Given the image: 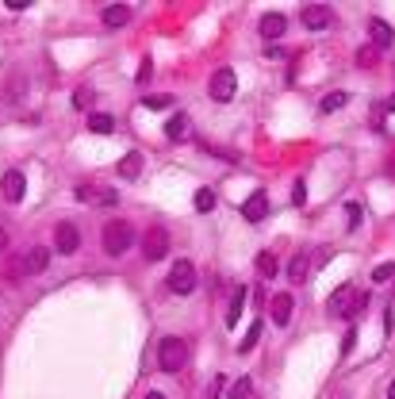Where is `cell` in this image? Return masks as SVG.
Returning a JSON list of instances; mask_svg holds the SVG:
<instances>
[{"instance_id": "44dd1931", "label": "cell", "mask_w": 395, "mask_h": 399, "mask_svg": "<svg viewBox=\"0 0 395 399\" xmlns=\"http://www.w3.org/2000/svg\"><path fill=\"white\" fill-rule=\"evenodd\" d=\"M119 173H123L127 181H135V177L142 173V154H127L123 162H119Z\"/></svg>"}, {"instance_id": "e0dca14e", "label": "cell", "mask_w": 395, "mask_h": 399, "mask_svg": "<svg viewBox=\"0 0 395 399\" xmlns=\"http://www.w3.org/2000/svg\"><path fill=\"white\" fill-rule=\"evenodd\" d=\"M188 116H184V112H177L173 119H169V123H165V135L173 138V142H184V138H188Z\"/></svg>"}, {"instance_id": "2e32d148", "label": "cell", "mask_w": 395, "mask_h": 399, "mask_svg": "<svg viewBox=\"0 0 395 399\" xmlns=\"http://www.w3.org/2000/svg\"><path fill=\"white\" fill-rule=\"evenodd\" d=\"M368 31H372V47H392V42H395L392 23H384V20H372V23H368Z\"/></svg>"}, {"instance_id": "d6a6232c", "label": "cell", "mask_w": 395, "mask_h": 399, "mask_svg": "<svg viewBox=\"0 0 395 399\" xmlns=\"http://www.w3.org/2000/svg\"><path fill=\"white\" fill-rule=\"evenodd\" d=\"M12 12H23V8H31V0H4Z\"/></svg>"}, {"instance_id": "ba28073f", "label": "cell", "mask_w": 395, "mask_h": 399, "mask_svg": "<svg viewBox=\"0 0 395 399\" xmlns=\"http://www.w3.org/2000/svg\"><path fill=\"white\" fill-rule=\"evenodd\" d=\"M0 188H4V200H8V204H20L23 192H27V177H23L20 169H8L4 181H0Z\"/></svg>"}, {"instance_id": "ac0fdd59", "label": "cell", "mask_w": 395, "mask_h": 399, "mask_svg": "<svg viewBox=\"0 0 395 399\" xmlns=\"http://www.w3.org/2000/svg\"><path fill=\"white\" fill-rule=\"evenodd\" d=\"M307 261H311V253H307V250H299L296 257L288 261V276H292V284H299L303 276H307Z\"/></svg>"}, {"instance_id": "7a4b0ae2", "label": "cell", "mask_w": 395, "mask_h": 399, "mask_svg": "<svg viewBox=\"0 0 395 399\" xmlns=\"http://www.w3.org/2000/svg\"><path fill=\"white\" fill-rule=\"evenodd\" d=\"M157 365H162V372H181L184 365H188V342L184 338H162V346H157Z\"/></svg>"}, {"instance_id": "1f68e13d", "label": "cell", "mask_w": 395, "mask_h": 399, "mask_svg": "<svg viewBox=\"0 0 395 399\" xmlns=\"http://www.w3.org/2000/svg\"><path fill=\"white\" fill-rule=\"evenodd\" d=\"M146 107H154V112H162V107H169V96H146Z\"/></svg>"}, {"instance_id": "9a60e30c", "label": "cell", "mask_w": 395, "mask_h": 399, "mask_svg": "<svg viewBox=\"0 0 395 399\" xmlns=\"http://www.w3.org/2000/svg\"><path fill=\"white\" fill-rule=\"evenodd\" d=\"M47 261H50V257H47V250H42V246H31V250L27 253H23V273H42V269H47Z\"/></svg>"}, {"instance_id": "6da1fadb", "label": "cell", "mask_w": 395, "mask_h": 399, "mask_svg": "<svg viewBox=\"0 0 395 399\" xmlns=\"http://www.w3.org/2000/svg\"><path fill=\"white\" fill-rule=\"evenodd\" d=\"M100 246H104L107 257H123L131 246H135V227L127 223V219H112L100 234Z\"/></svg>"}, {"instance_id": "e575fe53", "label": "cell", "mask_w": 395, "mask_h": 399, "mask_svg": "<svg viewBox=\"0 0 395 399\" xmlns=\"http://www.w3.org/2000/svg\"><path fill=\"white\" fill-rule=\"evenodd\" d=\"M384 112H395V96H392V100H387V104H384Z\"/></svg>"}, {"instance_id": "9c48e42d", "label": "cell", "mask_w": 395, "mask_h": 399, "mask_svg": "<svg viewBox=\"0 0 395 399\" xmlns=\"http://www.w3.org/2000/svg\"><path fill=\"white\" fill-rule=\"evenodd\" d=\"M292 311H296V300H292V292L272 296V322H277V326H288V322H292Z\"/></svg>"}, {"instance_id": "52a82bcc", "label": "cell", "mask_w": 395, "mask_h": 399, "mask_svg": "<svg viewBox=\"0 0 395 399\" xmlns=\"http://www.w3.org/2000/svg\"><path fill=\"white\" fill-rule=\"evenodd\" d=\"M54 250L58 253H77L81 250V231L73 223H58L54 231Z\"/></svg>"}, {"instance_id": "f1b7e54d", "label": "cell", "mask_w": 395, "mask_h": 399, "mask_svg": "<svg viewBox=\"0 0 395 399\" xmlns=\"http://www.w3.org/2000/svg\"><path fill=\"white\" fill-rule=\"evenodd\" d=\"M346 215H349V227H357L365 211H361V204H353V200H349V204H346Z\"/></svg>"}, {"instance_id": "8992f818", "label": "cell", "mask_w": 395, "mask_h": 399, "mask_svg": "<svg viewBox=\"0 0 395 399\" xmlns=\"http://www.w3.org/2000/svg\"><path fill=\"white\" fill-rule=\"evenodd\" d=\"M169 288H173L177 296H188L196 288V265L192 261H177L173 269H169Z\"/></svg>"}, {"instance_id": "836d02e7", "label": "cell", "mask_w": 395, "mask_h": 399, "mask_svg": "<svg viewBox=\"0 0 395 399\" xmlns=\"http://www.w3.org/2000/svg\"><path fill=\"white\" fill-rule=\"evenodd\" d=\"M353 342H357V334H353V331H349V334H346V338H342V353H349V350H353Z\"/></svg>"}, {"instance_id": "cb8c5ba5", "label": "cell", "mask_w": 395, "mask_h": 399, "mask_svg": "<svg viewBox=\"0 0 395 399\" xmlns=\"http://www.w3.org/2000/svg\"><path fill=\"white\" fill-rule=\"evenodd\" d=\"M257 338H261V319H257V322H253L250 331H246V338H242V342H238V350H242V353H250V350H253V346H257Z\"/></svg>"}, {"instance_id": "5bb4252c", "label": "cell", "mask_w": 395, "mask_h": 399, "mask_svg": "<svg viewBox=\"0 0 395 399\" xmlns=\"http://www.w3.org/2000/svg\"><path fill=\"white\" fill-rule=\"evenodd\" d=\"M100 20H104V27H127L131 23V4H107Z\"/></svg>"}, {"instance_id": "603a6c76", "label": "cell", "mask_w": 395, "mask_h": 399, "mask_svg": "<svg viewBox=\"0 0 395 399\" xmlns=\"http://www.w3.org/2000/svg\"><path fill=\"white\" fill-rule=\"evenodd\" d=\"M250 391H253L250 376H242V380H234V388L227 391V399H250Z\"/></svg>"}, {"instance_id": "83f0119b", "label": "cell", "mask_w": 395, "mask_h": 399, "mask_svg": "<svg viewBox=\"0 0 395 399\" xmlns=\"http://www.w3.org/2000/svg\"><path fill=\"white\" fill-rule=\"evenodd\" d=\"M357 62H361V69H372L376 66V47H365L361 54H357Z\"/></svg>"}, {"instance_id": "d590c367", "label": "cell", "mask_w": 395, "mask_h": 399, "mask_svg": "<svg viewBox=\"0 0 395 399\" xmlns=\"http://www.w3.org/2000/svg\"><path fill=\"white\" fill-rule=\"evenodd\" d=\"M146 399H165V396H162V391H150V396H146Z\"/></svg>"}, {"instance_id": "4dcf8cb0", "label": "cell", "mask_w": 395, "mask_h": 399, "mask_svg": "<svg viewBox=\"0 0 395 399\" xmlns=\"http://www.w3.org/2000/svg\"><path fill=\"white\" fill-rule=\"evenodd\" d=\"M88 104H92V92H88V88L73 92V107H88Z\"/></svg>"}, {"instance_id": "30bf717a", "label": "cell", "mask_w": 395, "mask_h": 399, "mask_svg": "<svg viewBox=\"0 0 395 399\" xmlns=\"http://www.w3.org/2000/svg\"><path fill=\"white\" fill-rule=\"evenodd\" d=\"M242 215H246L250 223H261V219L269 215V196H265V192H253L250 200L242 204Z\"/></svg>"}, {"instance_id": "4fadbf2b", "label": "cell", "mask_w": 395, "mask_h": 399, "mask_svg": "<svg viewBox=\"0 0 395 399\" xmlns=\"http://www.w3.org/2000/svg\"><path fill=\"white\" fill-rule=\"evenodd\" d=\"M77 200H85V204H116V192L112 188H97V185H81Z\"/></svg>"}, {"instance_id": "277c9868", "label": "cell", "mask_w": 395, "mask_h": 399, "mask_svg": "<svg viewBox=\"0 0 395 399\" xmlns=\"http://www.w3.org/2000/svg\"><path fill=\"white\" fill-rule=\"evenodd\" d=\"M142 253H146V261H162L169 253V231L165 227H150L142 234Z\"/></svg>"}, {"instance_id": "7402d4cb", "label": "cell", "mask_w": 395, "mask_h": 399, "mask_svg": "<svg viewBox=\"0 0 395 399\" xmlns=\"http://www.w3.org/2000/svg\"><path fill=\"white\" fill-rule=\"evenodd\" d=\"M253 265H257V273L265 276V281L277 273V257H272V253H257V261H253Z\"/></svg>"}, {"instance_id": "3957f363", "label": "cell", "mask_w": 395, "mask_h": 399, "mask_svg": "<svg viewBox=\"0 0 395 399\" xmlns=\"http://www.w3.org/2000/svg\"><path fill=\"white\" fill-rule=\"evenodd\" d=\"M365 303H368L365 292H353V284H342V288L327 300V311L330 315H357Z\"/></svg>"}, {"instance_id": "f546056e", "label": "cell", "mask_w": 395, "mask_h": 399, "mask_svg": "<svg viewBox=\"0 0 395 399\" xmlns=\"http://www.w3.org/2000/svg\"><path fill=\"white\" fill-rule=\"evenodd\" d=\"M303 200H307V185L296 181V185H292V204H303Z\"/></svg>"}, {"instance_id": "8fae6325", "label": "cell", "mask_w": 395, "mask_h": 399, "mask_svg": "<svg viewBox=\"0 0 395 399\" xmlns=\"http://www.w3.org/2000/svg\"><path fill=\"white\" fill-rule=\"evenodd\" d=\"M257 31H261V35H265V39H280V35L288 31V20H284L280 12H269V16H261Z\"/></svg>"}, {"instance_id": "5b68a950", "label": "cell", "mask_w": 395, "mask_h": 399, "mask_svg": "<svg viewBox=\"0 0 395 399\" xmlns=\"http://www.w3.org/2000/svg\"><path fill=\"white\" fill-rule=\"evenodd\" d=\"M234 92H238V77H234V69H215V77H212V100H215V104H231Z\"/></svg>"}, {"instance_id": "d4e9b609", "label": "cell", "mask_w": 395, "mask_h": 399, "mask_svg": "<svg viewBox=\"0 0 395 399\" xmlns=\"http://www.w3.org/2000/svg\"><path fill=\"white\" fill-rule=\"evenodd\" d=\"M215 207V192L212 188H200V192H196V211H212Z\"/></svg>"}, {"instance_id": "8d00e7d4", "label": "cell", "mask_w": 395, "mask_h": 399, "mask_svg": "<svg viewBox=\"0 0 395 399\" xmlns=\"http://www.w3.org/2000/svg\"><path fill=\"white\" fill-rule=\"evenodd\" d=\"M387 399H395V380H392V388H387Z\"/></svg>"}, {"instance_id": "7c38bea8", "label": "cell", "mask_w": 395, "mask_h": 399, "mask_svg": "<svg viewBox=\"0 0 395 399\" xmlns=\"http://www.w3.org/2000/svg\"><path fill=\"white\" fill-rule=\"evenodd\" d=\"M299 20H303V27H311V31H322V27H327V23H330V8H322V4H307Z\"/></svg>"}, {"instance_id": "484cf974", "label": "cell", "mask_w": 395, "mask_h": 399, "mask_svg": "<svg viewBox=\"0 0 395 399\" xmlns=\"http://www.w3.org/2000/svg\"><path fill=\"white\" fill-rule=\"evenodd\" d=\"M346 92H330L327 100H322V112H337V107H346Z\"/></svg>"}, {"instance_id": "d6986e66", "label": "cell", "mask_w": 395, "mask_h": 399, "mask_svg": "<svg viewBox=\"0 0 395 399\" xmlns=\"http://www.w3.org/2000/svg\"><path fill=\"white\" fill-rule=\"evenodd\" d=\"M88 131H92V135H112V131H116V119L104 116V112H92V116H88Z\"/></svg>"}, {"instance_id": "74e56055", "label": "cell", "mask_w": 395, "mask_h": 399, "mask_svg": "<svg viewBox=\"0 0 395 399\" xmlns=\"http://www.w3.org/2000/svg\"><path fill=\"white\" fill-rule=\"evenodd\" d=\"M4 242H8V238H4V231H0V250H4Z\"/></svg>"}, {"instance_id": "ffe728a7", "label": "cell", "mask_w": 395, "mask_h": 399, "mask_svg": "<svg viewBox=\"0 0 395 399\" xmlns=\"http://www.w3.org/2000/svg\"><path fill=\"white\" fill-rule=\"evenodd\" d=\"M242 303H246V288H234L231 303H227V326H234L242 319Z\"/></svg>"}, {"instance_id": "4316f807", "label": "cell", "mask_w": 395, "mask_h": 399, "mask_svg": "<svg viewBox=\"0 0 395 399\" xmlns=\"http://www.w3.org/2000/svg\"><path fill=\"white\" fill-rule=\"evenodd\" d=\"M392 276H395V265H392V261H387V265H376V269H372V281H376V284L392 281Z\"/></svg>"}]
</instances>
